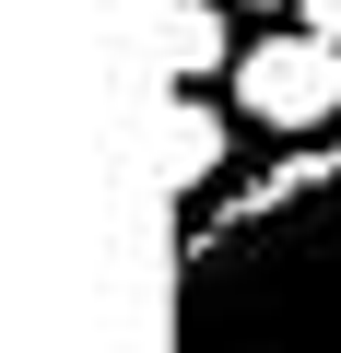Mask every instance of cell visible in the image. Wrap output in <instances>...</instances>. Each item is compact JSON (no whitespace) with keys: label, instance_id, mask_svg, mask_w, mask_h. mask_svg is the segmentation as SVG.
<instances>
[{"label":"cell","instance_id":"1","mask_svg":"<svg viewBox=\"0 0 341 353\" xmlns=\"http://www.w3.org/2000/svg\"><path fill=\"white\" fill-rule=\"evenodd\" d=\"M177 353H341V153L271 165L177 236Z\"/></svg>","mask_w":341,"mask_h":353},{"label":"cell","instance_id":"2","mask_svg":"<svg viewBox=\"0 0 341 353\" xmlns=\"http://www.w3.org/2000/svg\"><path fill=\"white\" fill-rule=\"evenodd\" d=\"M236 106H247L259 130H294V141L329 130V118H341V36H306V24H294V36H259V48L236 59Z\"/></svg>","mask_w":341,"mask_h":353},{"label":"cell","instance_id":"3","mask_svg":"<svg viewBox=\"0 0 341 353\" xmlns=\"http://www.w3.org/2000/svg\"><path fill=\"white\" fill-rule=\"evenodd\" d=\"M224 165H236V130H224L212 83H177V106H165V189H177V201H212Z\"/></svg>","mask_w":341,"mask_h":353},{"label":"cell","instance_id":"4","mask_svg":"<svg viewBox=\"0 0 341 353\" xmlns=\"http://www.w3.org/2000/svg\"><path fill=\"white\" fill-rule=\"evenodd\" d=\"M224 12L236 0H165V24H153V48H165V83H224L247 48L224 36Z\"/></svg>","mask_w":341,"mask_h":353},{"label":"cell","instance_id":"5","mask_svg":"<svg viewBox=\"0 0 341 353\" xmlns=\"http://www.w3.org/2000/svg\"><path fill=\"white\" fill-rule=\"evenodd\" d=\"M294 24L306 36H341V0H294Z\"/></svg>","mask_w":341,"mask_h":353},{"label":"cell","instance_id":"6","mask_svg":"<svg viewBox=\"0 0 341 353\" xmlns=\"http://www.w3.org/2000/svg\"><path fill=\"white\" fill-rule=\"evenodd\" d=\"M236 12H282V0H236Z\"/></svg>","mask_w":341,"mask_h":353}]
</instances>
